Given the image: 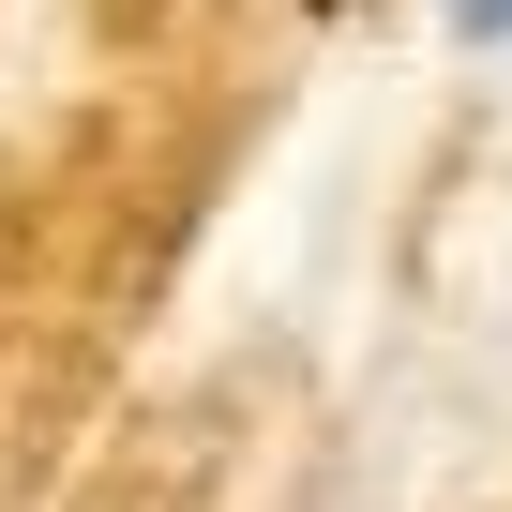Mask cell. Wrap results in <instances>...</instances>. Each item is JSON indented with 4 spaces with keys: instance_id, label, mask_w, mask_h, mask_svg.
Instances as JSON below:
<instances>
[{
    "instance_id": "cell-1",
    "label": "cell",
    "mask_w": 512,
    "mask_h": 512,
    "mask_svg": "<svg viewBox=\"0 0 512 512\" xmlns=\"http://www.w3.org/2000/svg\"><path fill=\"white\" fill-rule=\"evenodd\" d=\"M437 31L452 46H512V0H437Z\"/></svg>"
}]
</instances>
